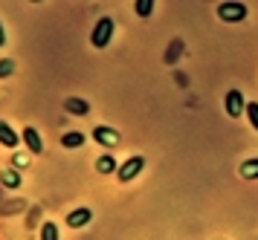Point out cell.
I'll list each match as a JSON object with an SVG mask.
<instances>
[{"label":"cell","instance_id":"cell-5","mask_svg":"<svg viewBox=\"0 0 258 240\" xmlns=\"http://www.w3.org/2000/svg\"><path fill=\"white\" fill-rule=\"evenodd\" d=\"M93 139L99 142V145H105V148H116V145H119V130L99 125V127L93 130Z\"/></svg>","mask_w":258,"mask_h":240},{"label":"cell","instance_id":"cell-4","mask_svg":"<svg viewBox=\"0 0 258 240\" xmlns=\"http://www.w3.org/2000/svg\"><path fill=\"white\" fill-rule=\"evenodd\" d=\"M244 110H246L244 93H241V90H229V93H226V116H229V119H238Z\"/></svg>","mask_w":258,"mask_h":240},{"label":"cell","instance_id":"cell-18","mask_svg":"<svg viewBox=\"0 0 258 240\" xmlns=\"http://www.w3.org/2000/svg\"><path fill=\"white\" fill-rule=\"evenodd\" d=\"M6 44V29H3V23H0V46Z\"/></svg>","mask_w":258,"mask_h":240},{"label":"cell","instance_id":"cell-8","mask_svg":"<svg viewBox=\"0 0 258 240\" xmlns=\"http://www.w3.org/2000/svg\"><path fill=\"white\" fill-rule=\"evenodd\" d=\"M0 145H6V148H18V133H15L6 122H0Z\"/></svg>","mask_w":258,"mask_h":240},{"label":"cell","instance_id":"cell-7","mask_svg":"<svg viewBox=\"0 0 258 240\" xmlns=\"http://www.w3.org/2000/svg\"><path fill=\"white\" fill-rule=\"evenodd\" d=\"M24 142H26V148L32 150V153H44V142H41L35 127H26L24 130Z\"/></svg>","mask_w":258,"mask_h":240},{"label":"cell","instance_id":"cell-9","mask_svg":"<svg viewBox=\"0 0 258 240\" xmlns=\"http://www.w3.org/2000/svg\"><path fill=\"white\" fill-rule=\"evenodd\" d=\"M61 145H64V148H82L84 133H79V130H76V133H64V136H61Z\"/></svg>","mask_w":258,"mask_h":240},{"label":"cell","instance_id":"cell-17","mask_svg":"<svg viewBox=\"0 0 258 240\" xmlns=\"http://www.w3.org/2000/svg\"><path fill=\"white\" fill-rule=\"evenodd\" d=\"M12 69H15L12 61H0V78H9V75H12Z\"/></svg>","mask_w":258,"mask_h":240},{"label":"cell","instance_id":"cell-13","mask_svg":"<svg viewBox=\"0 0 258 240\" xmlns=\"http://www.w3.org/2000/svg\"><path fill=\"white\" fill-rule=\"evenodd\" d=\"M41 240H58V226H55V223H44V229H41Z\"/></svg>","mask_w":258,"mask_h":240},{"label":"cell","instance_id":"cell-12","mask_svg":"<svg viewBox=\"0 0 258 240\" xmlns=\"http://www.w3.org/2000/svg\"><path fill=\"white\" fill-rule=\"evenodd\" d=\"M64 107H67L70 113H87V102H82V99H67Z\"/></svg>","mask_w":258,"mask_h":240},{"label":"cell","instance_id":"cell-3","mask_svg":"<svg viewBox=\"0 0 258 240\" xmlns=\"http://www.w3.org/2000/svg\"><path fill=\"white\" fill-rule=\"evenodd\" d=\"M218 18L226 21V23L244 21L246 18V6H241V3H221V6H218Z\"/></svg>","mask_w":258,"mask_h":240},{"label":"cell","instance_id":"cell-2","mask_svg":"<svg viewBox=\"0 0 258 240\" xmlns=\"http://www.w3.org/2000/svg\"><path fill=\"white\" fill-rule=\"evenodd\" d=\"M142 168H145V156H131V159H125L122 165H119V183H131V180H137L142 174Z\"/></svg>","mask_w":258,"mask_h":240},{"label":"cell","instance_id":"cell-15","mask_svg":"<svg viewBox=\"0 0 258 240\" xmlns=\"http://www.w3.org/2000/svg\"><path fill=\"white\" fill-rule=\"evenodd\" d=\"M246 116H249V125L258 130V102H249V104H246Z\"/></svg>","mask_w":258,"mask_h":240},{"label":"cell","instance_id":"cell-11","mask_svg":"<svg viewBox=\"0 0 258 240\" xmlns=\"http://www.w3.org/2000/svg\"><path fill=\"white\" fill-rule=\"evenodd\" d=\"M241 174H244L246 180H255L258 177V159H246L244 165H241Z\"/></svg>","mask_w":258,"mask_h":240},{"label":"cell","instance_id":"cell-14","mask_svg":"<svg viewBox=\"0 0 258 240\" xmlns=\"http://www.w3.org/2000/svg\"><path fill=\"white\" fill-rule=\"evenodd\" d=\"M154 12V0H137V15L140 18H148Z\"/></svg>","mask_w":258,"mask_h":240},{"label":"cell","instance_id":"cell-6","mask_svg":"<svg viewBox=\"0 0 258 240\" xmlns=\"http://www.w3.org/2000/svg\"><path fill=\"white\" fill-rule=\"evenodd\" d=\"M93 220V211L90 208H76V211H70L67 214V226H73V229H82V226H87Z\"/></svg>","mask_w":258,"mask_h":240},{"label":"cell","instance_id":"cell-1","mask_svg":"<svg viewBox=\"0 0 258 240\" xmlns=\"http://www.w3.org/2000/svg\"><path fill=\"white\" fill-rule=\"evenodd\" d=\"M110 38H113V21L110 18H99V23L93 26V35H90V44L96 49H105L110 44Z\"/></svg>","mask_w":258,"mask_h":240},{"label":"cell","instance_id":"cell-16","mask_svg":"<svg viewBox=\"0 0 258 240\" xmlns=\"http://www.w3.org/2000/svg\"><path fill=\"white\" fill-rule=\"evenodd\" d=\"M21 183V177L15 171H3V185H9V188H15V185Z\"/></svg>","mask_w":258,"mask_h":240},{"label":"cell","instance_id":"cell-10","mask_svg":"<svg viewBox=\"0 0 258 240\" xmlns=\"http://www.w3.org/2000/svg\"><path fill=\"white\" fill-rule=\"evenodd\" d=\"M96 168H99V174H113L116 171V159L113 156H102V159L96 162Z\"/></svg>","mask_w":258,"mask_h":240}]
</instances>
